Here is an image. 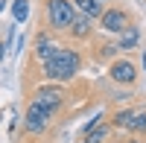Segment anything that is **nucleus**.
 <instances>
[{
    "label": "nucleus",
    "mask_w": 146,
    "mask_h": 143,
    "mask_svg": "<svg viewBox=\"0 0 146 143\" xmlns=\"http://www.w3.org/2000/svg\"><path fill=\"white\" fill-rule=\"evenodd\" d=\"M105 140H108V126H102V123L85 134V143H105Z\"/></svg>",
    "instance_id": "nucleus-9"
},
{
    "label": "nucleus",
    "mask_w": 146,
    "mask_h": 143,
    "mask_svg": "<svg viewBox=\"0 0 146 143\" xmlns=\"http://www.w3.org/2000/svg\"><path fill=\"white\" fill-rule=\"evenodd\" d=\"M131 120H135V117H131L129 111H123V114H117V126H131Z\"/></svg>",
    "instance_id": "nucleus-13"
},
{
    "label": "nucleus",
    "mask_w": 146,
    "mask_h": 143,
    "mask_svg": "<svg viewBox=\"0 0 146 143\" xmlns=\"http://www.w3.org/2000/svg\"><path fill=\"white\" fill-rule=\"evenodd\" d=\"M62 99H64V93L62 91H56V88H38V93H35V105H41V108L47 111H56V108H62Z\"/></svg>",
    "instance_id": "nucleus-3"
},
{
    "label": "nucleus",
    "mask_w": 146,
    "mask_h": 143,
    "mask_svg": "<svg viewBox=\"0 0 146 143\" xmlns=\"http://www.w3.org/2000/svg\"><path fill=\"white\" fill-rule=\"evenodd\" d=\"M100 3H102V0H100Z\"/></svg>",
    "instance_id": "nucleus-17"
},
{
    "label": "nucleus",
    "mask_w": 146,
    "mask_h": 143,
    "mask_svg": "<svg viewBox=\"0 0 146 143\" xmlns=\"http://www.w3.org/2000/svg\"><path fill=\"white\" fill-rule=\"evenodd\" d=\"M70 26H73V35H79V38H82V35H88V29H91V18H85V15H76Z\"/></svg>",
    "instance_id": "nucleus-11"
},
{
    "label": "nucleus",
    "mask_w": 146,
    "mask_h": 143,
    "mask_svg": "<svg viewBox=\"0 0 146 143\" xmlns=\"http://www.w3.org/2000/svg\"><path fill=\"white\" fill-rule=\"evenodd\" d=\"M108 73H111L114 82H120V85H129V82H135L137 70H135V64H131V62H117L111 70H108Z\"/></svg>",
    "instance_id": "nucleus-6"
},
{
    "label": "nucleus",
    "mask_w": 146,
    "mask_h": 143,
    "mask_svg": "<svg viewBox=\"0 0 146 143\" xmlns=\"http://www.w3.org/2000/svg\"><path fill=\"white\" fill-rule=\"evenodd\" d=\"M131 126H135V128H140V132H143V128H146V114L135 117V120H131Z\"/></svg>",
    "instance_id": "nucleus-14"
},
{
    "label": "nucleus",
    "mask_w": 146,
    "mask_h": 143,
    "mask_svg": "<svg viewBox=\"0 0 146 143\" xmlns=\"http://www.w3.org/2000/svg\"><path fill=\"white\" fill-rule=\"evenodd\" d=\"M79 70V56L67 50V47H58L53 58L44 62V76L47 79H70Z\"/></svg>",
    "instance_id": "nucleus-1"
},
{
    "label": "nucleus",
    "mask_w": 146,
    "mask_h": 143,
    "mask_svg": "<svg viewBox=\"0 0 146 143\" xmlns=\"http://www.w3.org/2000/svg\"><path fill=\"white\" fill-rule=\"evenodd\" d=\"M100 18H102V29H108V32H123L129 26V15L120 12V9H108Z\"/></svg>",
    "instance_id": "nucleus-5"
},
{
    "label": "nucleus",
    "mask_w": 146,
    "mask_h": 143,
    "mask_svg": "<svg viewBox=\"0 0 146 143\" xmlns=\"http://www.w3.org/2000/svg\"><path fill=\"white\" fill-rule=\"evenodd\" d=\"M0 120H3V117H0Z\"/></svg>",
    "instance_id": "nucleus-16"
},
{
    "label": "nucleus",
    "mask_w": 146,
    "mask_h": 143,
    "mask_svg": "<svg viewBox=\"0 0 146 143\" xmlns=\"http://www.w3.org/2000/svg\"><path fill=\"white\" fill-rule=\"evenodd\" d=\"M12 15H15V23H23V21L29 18V0H15Z\"/></svg>",
    "instance_id": "nucleus-10"
},
{
    "label": "nucleus",
    "mask_w": 146,
    "mask_h": 143,
    "mask_svg": "<svg viewBox=\"0 0 146 143\" xmlns=\"http://www.w3.org/2000/svg\"><path fill=\"white\" fill-rule=\"evenodd\" d=\"M56 50H58L56 44H50L47 38H38V58H41V62H47V58H53V56H56Z\"/></svg>",
    "instance_id": "nucleus-12"
},
{
    "label": "nucleus",
    "mask_w": 146,
    "mask_h": 143,
    "mask_svg": "<svg viewBox=\"0 0 146 143\" xmlns=\"http://www.w3.org/2000/svg\"><path fill=\"white\" fill-rule=\"evenodd\" d=\"M73 3L82 9L85 18H100L102 15V3H100V0H73Z\"/></svg>",
    "instance_id": "nucleus-7"
},
{
    "label": "nucleus",
    "mask_w": 146,
    "mask_h": 143,
    "mask_svg": "<svg viewBox=\"0 0 146 143\" xmlns=\"http://www.w3.org/2000/svg\"><path fill=\"white\" fill-rule=\"evenodd\" d=\"M137 41H140V32L135 26H126L123 29V38H120V44H117V50H131Z\"/></svg>",
    "instance_id": "nucleus-8"
},
{
    "label": "nucleus",
    "mask_w": 146,
    "mask_h": 143,
    "mask_svg": "<svg viewBox=\"0 0 146 143\" xmlns=\"http://www.w3.org/2000/svg\"><path fill=\"white\" fill-rule=\"evenodd\" d=\"M143 67H146V56H143Z\"/></svg>",
    "instance_id": "nucleus-15"
},
{
    "label": "nucleus",
    "mask_w": 146,
    "mask_h": 143,
    "mask_svg": "<svg viewBox=\"0 0 146 143\" xmlns=\"http://www.w3.org/2000/svg\"><path fill=\"white\" fill-rule=\"evenodd\" d=\"M47 123H50V111L41 108V105H35V102H29V108H27V128L29 132H44Z\"/></svg>",
    "instance_id": "nucleus-4"
},
{
    "label": "nucleus",
    "mask_w": 146,
    "mask_h": 143,
    "mask_svg": "<svg viewBox=\"0 0 146 143\" xmlns=\"http://www.w3.org/2000/svg\"><path fill=\"white\" fill-rule=\"evenodd\" d=\"M73 18H76V12H73V3L70 0H47V21H50L53 29H67Z\"/></svg>",
    "instance_id": "nucleus-2"
}]
</instances>
